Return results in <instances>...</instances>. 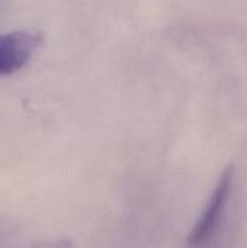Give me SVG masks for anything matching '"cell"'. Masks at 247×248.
Here are the masks:
<instances>
[{"label": "cell", "mask_w": 247, "mask_h": 248, "mask_svg": "<svg viewBox=\"0 0 247 248\" xmlns=\"http://www.w3.org/2000/svg\"><path fill=\"white\" fill-rule=\"evenodd\" d=\"M232 186V170L227 169L220 176L202 215L194 225L188 236V244L198 246L207 242L213 236L223 217Z\"/></svg>", "instance_id": "obj_1"}, {"label": "cell", "mask_w": 247, "mask_h": 248, "mask_svg": "<svg viewBox=\"0 0 247 248\" xmlns=\"http://www.w3.org/2000/svg\"><path fill=\"white\" fill-rule=\"evenodd\" d=\"M39 31H17L0 35V75L21 70L43 44Z\"/></svg>", "instance_id": "obj_2"}]
</instances>
